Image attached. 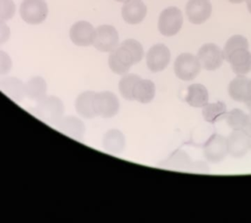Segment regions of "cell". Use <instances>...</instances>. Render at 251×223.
<instances>
[{
  "instance_id": "cell-1",
  "label": "cell",
  "mask_w": 251,
  "mask_h": 223,
  "mask_svg": "<svg viewBox=\"0 0 251 223\" xmlns=\"http://www.w3.org/2000/svg\"><path fill=\"white\" fill-rule=\"evenodd\" d=\"M144 50L140 42L135 39H126L120 47L111 51L108 64L111 70L119 75H125L133 65L141 61Z\"/></svg>"
},
{
  "instance_id": "cell-2",
  "label": "cell",
  "mask_w": 251,
  "mask_h": 223,
  "mask_svg": "<svg viewBox=\"0 0 251 223\" xmlns=\"http://www.w3.org/2000/svg\"><path fill=\"white\" fill-rule=\"evenodd\" d=\"M65 107L60 99L56 96H46L38 102L35 114L39 120L49 125H56L63 118Z\"/></svg>"
},
{
  "instance_id": "cell-3",
  "label": "cell",
  "mask_w": 251,
  "mask_h": 223,
  "mask_svg": "<svg viewBox=\"0 0 251 223\" xmlns=\"http://www.w3.org/2000/svg\"><path fill=\"white\" fill-rule=\"evenodd\" d=\"M183 17L179 8L175 6L166 8L159 17L158 29L162 35L172 37L176 35L182 27Z\"/></svg>"
},
{
  "instance_id": "cell-4",
  "label": "cell",
  "mask_w": 251,
  "mask_h": 223,
  "mask_svg": "<svg viewBox=\"0 0 251 223\" xmlns=\"http://www.w3.org/2000/svg\"><path fill=\"white\" fill-rule=\"evenodd\" d=\"M200 61L198 58L191 53H181L177 57L174 70L177 78L184 81H190L200 74Z\"/></svg>"
},
{
  "instance_id": "cell-5",
  "label": "cell",
  "mask_w": 251,
  "mask_h": 223,
  "mask_svg": "<svg viewBox=\"0 0 251 223\" xmlns=\"http://www.w3.org/2000/svg\"><path fill=\"white\" fill-rule=\"evenodd\" d=\"M20 13L25 23L39 25L47 19L48 7L45 0H23Z\"/></svg>"
},
{
  "instance_id": "cell-6",
  "label": "cell",
  "mask_w": 251,
  "mask_h": 223,
  "mask_svg": "<svg viewBox=\"0 0 251 223\" xmlns=\"http://www.w3.org/2000/svg\"><path fill=\"white\" fill-rule=\"evenodd\" d=\"M204 156L211 163H219L228 154L227 138L221 134H213L205 143Z\"/></svg>"
},
{
  "instance_id": "cell-7",
  "label": "cell",
  "mask_w": 251,
  "mask_h": 223,
  "mask_svg": "<svg viewBox=\"0 0 251 223\" xmlns=\"http://www.w3.org/2000/svg\"><path fill=\"white\" fill-rule=\"evenodd\" d=\"M197 58L201 67L207 71L219 69L225 59L224 51L213 43L205 44L201 47Z\"/></svg>"
},
{
  "instance_id": "cell-8",
  "label": "cell",
  "mask_w": 251,
  "mask_h": 223,
  "mask_svg": "<svg viewBox=\"0 0 251 223\" xmlns=\"http://www.w3.org/2000/svg\"><path fill=\"white\" fill-rule=\"evenodd\" d=\"M94 108L97 116L112 118L117 114L120 109V102L117 96L111 92H101L95 94Z\"/></svg>"
},
{
  "instance_id": "cell-9",
  "label": "cell",
  "mask_w": 251,
  "mask_h": 223,
  "mask_svg": "<svg viewBox=\"0 0 251 223\" xmlns=\"http://www.w3.org/2000/svg\"><path fill=\"white\" fill-rule=\"evenodd\" d=\"M94 47L99 51L111 52L118 47L119 34L114 26L103 25L96 28Z\"/></svg>"
},
{
  "instance_id": "cell-10",
  "label": "cell",
  "mask_w": 251,
  "mask_h": 223,
  "mask_svg": "<svg viewBox=\"0 0 251 223\" xmlns=\"http://www.w3.org/2000/svg\"><path fill=\"white\" fill-rule=\"evenodd\" d=\"M171 59V53L168 47L163 44H157L151 47L147 54V65L153 73L165 70Z\"/></svg>"
},
{
  "instance_id": "cell-11",
  "label": "cell",
  "mask_w": 251,
  "mask_h": 223,
  "mask_svg": "<svg viewBox=\"0 0 251 223\" xmlns=\"http://www.w3.org/2000/svg\"><path fill=\"white\" fill-rule=\"evenodd\" d=\"M212 5L209 0H189L186 6V14L190 22L201 25L210 18Z\"/></svg>"
},
{
  "instance_id": "cell-12",
  "label": "cell",
  "mask_w": 251,
  "mask_h": 223,
  "mask_svg": "<svg viewBox=\"0 0 251 223\" xmlns=\"http://www.w3.org/2000/svg\"><path fill=\"white\" fill-rule=\"evenodd\" d=\"M95 30L89 22L78 21L71 27V40L78 47L91 46L94 44Z\"/></svg>"
},
{
  "instance_id": "cell-13",
  "label": "cell",
  "mask_w": 251,
  "mask_h": 223,
  "mask_svg": "<svg viewBox=\"0 0 251 223\" xmlns=\"http://www.w3.org/2000/svg\"><path fill=\"white\" fill-rule=\"evenodd\" d=\"M228 154L234 158H243L250 150V137L242 130H233L227 137Z\"/></svg>"
},
{
  "instance_id": "cell-14",
  "label": "cell",
  "mask_w": 251,
  "mask_h": 223,
  "mask_svg": "<svg viewBox=\"0 0 251 223\" xmlns=\"http://www.w3.org/2000/svg\"><path fill=\"white\" fill-rule=\"evenodd\" d=\"M148 9L142 0H128L125 2L122 10V18L130 25H137L143 21Z\"/></svg>"
},
{
  "instance_id": "cell-15",
  "label": "cell",
  "mask_w": 251,
  "mask_h": 223,
  "mask_svg": "<svg viewBox=\"0 0 251 223\" xmlns=\"http://www.w3.org/2000/svg\"><path fill=\"white\" fill-rule=\"evenodd\" d=\"M56 128L60 133L76 141H81L86 132L84 123L75 116L63 117L56 125Z\"/></svg>"
},
{
  "instance_id": "cell-16",
  "label": "cell",
  "mask_w": 251,
  "mask_h": 223,
  "mask_svg": "<svg viewBox=\"0 0 251 223\" xmlns=\"http://www.w3.org/2000/svg\"><path fill=\"white\" fill-rule=\"evenodd\" d=\"M227 91L232 99L246 103L251 97V79L245 75H237L229 83Z\"/></svg>"
},
{
  "instance_id": "cell-17",
  "label": "cell",
  "mask_w": 251,
  "mask_h": 223,
  "mask_svg": "<svg viewBox=\"0 0 251 223\" xmlns=\"http://www.w3.org/2000/svg\"><path fill=\"white\" fill-rule=\"evenodd\" d=\"M236 75H246L251 71V52L249 49H240L226 59Z\"/></svg>"
},
{
  "instance_id": "cell-18",
  "label": "cell",
  "mask_w": 251,
  "mask_h": 223,
  "mask_svg": "<svg viewBox=\"0 0 251 223\" xmlns=\"http://www.w3.org/2000/svg\"><path fill=\"white\" fill-rule=\"evenodd\" d=\"M0 89L16 103H20L25 97V84L14 77L4 78L0 81Z\"/></svg>"
},
{
  "instance_id": "cell-19",
  "label": "cell",
  "mask_w": 251,
  "mask_h": 223,
  "mask_svg": "<svg viewBox=\"0 0 251 223\" xmlns=\"http://www.w3.org/2000/svg\"><path fill=\"white\" fill-rule=\"evenodd\" d=\"M188 105L196 108H203L208 103V92L201 84H193L188 86L186 95Z\"/></svg>"
},
{
  "instance_id": "cell-20",
  "label": "cell",
  "mask_w": 251,
  "mask_h": 223,
  "mask_svg": "<svg viewBox=\"0 0 251 223\" xmlns=\"http://www.w3.org/2000/svg\"><path fill=\"white\" fill-rule=\"evenodd\" d=\"M25 97L37 103L47 96L46 80L41 77H33L25 84Z\"/></svg>"
},
{
  "instance_id": "cell-21",
  "label": "cell",
  "mask_w": 251,
  "mask_h": 223,
  "mask_svg": "<svg viewBox=\"0 0 251 223\" xmlns=\"http://www.w3.org/2000/svg\"><path fill=\"white\" fill-rule=\"evenodd\" d=\"M94 92H85L79 94L75 101V108L79 115L86 119H94L97 115L94 108Z\"/></svg>"
},
{
  "instance_id": "cell-22",
  "label": "cell",
  "mask_w": 251,
  "mask_h": 223,
  "mask_svg": "<svg viewBox=\"0 0 251 223\" xmlns=\"http://www.w3.org/2000/svg\"><path fill=\"white\" fill-rule=\"evenodd\" d=\"M104 149L107 152L114 154L122 153L125 148V138L119 130H109L106 132L103 139Z\"/></svg>"
},
{
  "instance_id": "cell-23",
  "label": "cell",
  "mask_w": 251,
  "mask_h": 223,
  "mask_svg": "<svg viewBox=\"0 0 251 223\" xmlns=\"http://www.w3.org/2000/svg\"><path fill=\"white\" fill-rule=\"evenodd\" d=\"M155 96V85L149 79H142L137 83L133 92V99L148 104L152 101Z\"/></svg>"
},
{
  "instance_id": "cell-24",
  "label": "cell",
  "mask_w": 251,
  "mask_h": 223,
  "mask_svg": "<svg viewBox=\"0 0 251 223\" xmlns=\"http://www.w3.org/2000/svg\"><path fill=\"white\" fill-rule=\"evenodd\" d=\"M227 106L224 102L217 101L207 104L202 110L204 120L208 123L215 124L223 121L227 116Z\"/></svg>"
},
{
  "instance_id": "cell-25",
  "label": "cell",
  "mask_w": 251,
  "mask_h": 223,
  "mask_svg": "<svg viewBox=\"0 0 251 223\" xmlns=\"http://www.w3.org/2000/svg\"><path fill=\"white\" fill-rule=\"evenodd\" d=\"M140 76L137 74H125L122 77L119 83V89L122 94L123 98L128 100H134L133 99V92L135 89V86L140 81Z\"/></svg>"
},
{
  "instance_id": "cell-26",
  "label": "cell",
  "mask_w": 251,
  "mask_h": 223,
  "mask_svg": "<svg viewBox=\"0 0 251 223\" xmlns=\"http://www.w3.org/2000/svg\"><path fill=\"white\" fill-rule=\"evenodd\" d=\"M226 122L228 126L232 130H242L243 131L246 125L248 114H245L243 110L235 108L230 112H227Z\"/></svg>"
},
{
  "instance_id": "cell-27",
  "label": "cell",
  "mask_w": 251,
  "mask_h": 223,
  "mask_svg": "<svg viewBox=\"0 0 251 223\" xmlns=\"http://www.w3.org/2000/svg\"><path fill=\"white\" fill-rule=\"evenodd\" d=\"M240 49H249L247 39L241 35L232 36L230 39H228L224 47V58L225 59H227L229 55Z\"/></svg>"
},
{
  "instance_id": "cell-28",
  "label": "cell",
  "mask_w": 251,
  "mask_h": 223,
  "mask_svg": "<svg viewBox=\"0 0 251 223\" xmlns=\"http://www.w3.org/2000/svg\"><path fill=\"white\" fill-rule=\"evenodd\" d=\"M15 14V4L12 0H0V20H9Z\"/></svg>"
},
{
  "instance_id": "cell-29",
  "label": "cell",
  "mask_w": 251,
  "mask_h": 223,
  "mask_svg": "<svg viewBox=\"0 0 251 223\" xmlns=\"http://www.w3.org/2000/svg\"><path fill=\"white\" fill-rule=\"evenodd\" d=\"M169 161L171 163V167L175 166L177 168H180V167H184L186 165H188L189 160H188V157L187 156L186 153L182 151H178L169 159Z\"/></svg>"
},
{
  "instance_id": "cell-30",
  "label": "cell",
  "mask_w": 251,
  "mask_h": 223,
  "mask_svg": "<svg viewBox=\"0 0 251 223\" xmlns=\"http://www.w3.org/2000/svg\"><path fill=\"white\" fill-rule=\"evenodd\" d=\"M12 68V60L9 55L4 51H0V74H8Z\"/></svg>"
},
{
  "instance_id": "cell-31",
  "label": "cell",
  "mask_w": 251,
  "mask_h": 223,
  "mask_svg": "<svg viewBox=\"0 0 251 223\" xmlns=\"http://www.w3.org/2000/svg\"><path fill=\"white\" fill-rule=\"evenodd\" d=\"M9 36H10L9 28L6 25H4V24L2 21L1 22V44L4 43L6 40H8Z\"/></svg>"
},
{
  "instance_id": "cell-32",
  "label": "cell",
  "mask_w": 251,
  "mask_h": 223,
  "mask_svg": "<svg viewBox=\"0 0 251 223\" xmlns=\"http://www.w3.org/2000/svg\"><path fill=\"white\" fill-rule=\"evenodd\" d=\"M243 131L247 134L249 137H251V114H248L247 123Z\"/></svg>"
},
{
  "instance_id": "cell-33",
  "label": "cell",
  "mask_w": 251,
  "mask_h": 223,
  "mask_svg": "<svg viewBox=\"0 0 251 223\" xmlns=\"http://www.w3.org/2000/svg\"><path fill=\"white\" fill-rule=\"evenodd\" d=\"M228 1L232 4H240V3H243L245 0H228Z\"/></svg>"
},
{
  "instance_id": "cell-34",
  "label": "cell",
  "mask_w": 251,
  "mask_h": 223,
  "mask_svg": "<svg viewBox=\"0 0 251 223\" xmlns=\"http://www.w3.org/2000/svg\"><path fill=\"white\" fill-rule=\"evenodd\" d=\"M246 105H247L248 108H249V110L251 111V97H250V99H249V100H248L247 102H246Z\"/></svg>"
},
{
  "instance_id": "cell-35",
  "label": "cell",
  "mask_w": 251,
  "mask_h": 223,
  "mask_svg": "<svg viewBox=\"0 0 251 223\" xmlns=\"http://www.w3.org/2000/svg\"><path fill=\"white\" fill-rule=\"evenodd\" d=\"M246 1H247L248 9L251 13V0H246Z\"/></svg>"
},
{
  "instance_id": "cell-36",
  "label": "cell",
  "mask_w": 251,
  "mask_h": 223,
  "mask_svg": "<svg viewBox=\"0 0 251 223\" xmlns=\"http://www.w3.org/2000/svg\"><path fill=\"white\" fill-rule=\"evenodd\" d=\"M115 1H118V2H123V3H125V2L128 1V0H115Z\"/></svg>"
},
{
  "instance_id": "cell-37",
  "label": "cell",
  "mask_w": 251,
  "mask_h": 223,
  "mask_svg": "<svg viewBox=\"0 0 251 223\" xmlns=\"http://www.w3.org/2000/svg\"><path fill=\"white\" fill-rule=\"evenodd\" d=\"M250 149L251 150V137H250Z\"/></svg>"
}]
</instances>
